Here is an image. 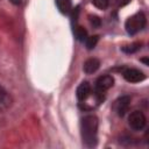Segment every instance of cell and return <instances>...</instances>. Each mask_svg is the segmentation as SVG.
Segmentation results:
<instances>
[{
    "label": "cell",
    "mask_w": 149,
    "mask_h": 149,
    "mask_svg": "<svg viewBox=\"0 0 149 149\" xmlns=\"http://www.w3.org/2000/svg\"><path fill=\"white\" fill-rule=\"evenodd\" d=\"M98 126L99 121L95 115H86L80 123L81 139L86 147L92 148L98 142Z\"/></svg>",
    "instance_id": "obj_1"
},
{
    "label": "cell",
    "mask_w": 149,
    "mask_h": 149,
    "mask_svg": "<svg viewBox=\"0 0 149 149\" xmlns=\"http://www.w3.org/2000/svg\"><path fill=\"white\" fill-rule=\"evenodd\" d=\"M146 23H147L146 15L142 12H139V13L132 15L126 21L125 27H126V30L129 35H135L146 27Z\"/></svg>",
    "instance_id": "obj_2"
},
{
    "label": "cell",
    "mask_w": 149,
    "mask_h": 149,
    "mask_svg": "<svg viewBox=\"0 0 149 149\" xmlns=\"http://www.w3.org/2000/svg\"><path fill=\"white\" fill-rule=\"evenodd\" d=\"M128 125L134 130H142L147 125V119L143 112L133 111L128 116Z\"/></svg>",
    "instance_id": "obj_3"
},
{
    "label": "cell",
    "mask_w": 149,
    "mask_h": 149,
    "mask_svg": "<svg viewBox=\"0 0 149 149\" xmlns=\"http://www.w3.org/2000/svg\"><path fill=\"white\" fill-rule=\"evenodd\" d=\"M114 84V79L112 76L105 74L100 76L95 81V93L99 98H101V94L105 93L107 90H109Z\"/></svg>",
    "instance_id": "obj_4"
},
{
    "label": "cell",
    "mask_w": 149,
    "mask_h": 149,
    "mask_svg": "<svg viewBox=\"0 0 149 149\" xmlns=\"http://www.w3.org/2000/svg\"><path fill=\"white\" fill-rule=\"evenodd\" d=\"M122 74H123V78L129 83H140V81L144 80V78H146V76L142 71H140L137 69H133V68L126 69Z\"/></svg>",
    "instance_id": "obj_5"
},
{
    "label": "cell",
    "mask_w": 149,
    "mask_h": 149,
    "mask_svg": "<svg viewBox=\"0 0 149 149\" xmlns=\"http://www.w3.org/2000/svg\"><path fill=\"white\" fill-rule=\"evenodd\" d=\"M130 105V97L129 95H122L115 101V112L119 116H125L128 112Z\"/></svg>",
    "instance_id": "obj_6"
},
{
    "label": "cell",
    "mask_w": 149,
    "mask_h": 149,
    "mask_svg": "<svg viewBox=\"0 0 149 149\" xmlns=\"http://www.w3.org/2000/svg\"><path fill=\"white\" fill-rule=\"evenodd\" d=\"M13 104L12 95L0 85V113L7 111Z\"/></svg>",
    "instance_id": "obj_7"
},
{
    "label": "cell",
    "mask_w": 149,
    "mask_h": 149,
    "mask_svg": "<svg viewBox=\"0 0 149 149\" xmlns=\"http://www.w3.org/2000/svg\"><path fill=\"white\" fill-rule=\"evenodd\" d=\"M91 93V85L87 81H83L78 87H77V98L80 101H85Z\"/></svg>",
    "instance_id": "obj_8"
},
{
    "label": "cell",
    "mask_w": 149,
    "mask_h": 149,
    "mask_svg": "<svg viewBox=\"0 0 149 149\" xmlns=\"http://www.w3.org/2000/svg\"><path fill=\"white\" fill-rule=\"evenodd\" d=\"M100 66V61L97 59V58H88L85 63H84V71L87 73V74H91V73H94Z\"/></svg>",
    "instance_id": "obj_9"
},
{
    "label": "cell",
    "mask_w": 149,
    "mask_h": 149,
    "mask_svg": "<svg viewBox=\"0 0 149 149\" xmlns=\"http://www.w3.org/2000/svg\"><path fill=\"white\" fill-rule=\"evenodd\" d=\"M56 6L63 14H69L72 9V1L71 0H56Z\"/></svg>",
    "instance_id": "obj_10"
},
{
    "label": "cell",
    "mask_w": 149,
    "mask_h": 149,
    "mask_svg": "<svg viewBox=\"0 0 149 149\" xmlns=\"http://www.w3.org/2000/svg\"><path fill=\"white\" fill-rule=\"evenodd\" d=\"M74 35H76L77 40L80 41V42H84L87 38V31L81 26H76L74 27Z\"/></svg>",
    "instance_id": "obj_11"
},
{
    "label": "cell",
    "mask_w": 149,
    "mask_h": 149,
    "mask_svg": "<svg viewBox=\"0 0 149 149\" xmlns=\"http://www.w3.org/2000/svg\"><path fill=\"white\" fill-rule=\"evenodd\" d=\"M140 49H141V43H132V44H128V45L122 47V51L123 52H127V54L136 52Z\"/></svg>",
    "instance_id": "obj_12"
},
{
    "label": "cell",
    "mask_w": 149,
    "mask_h": 149,
    "mask_svg": "<svg viewBox=\"0 0 149 149\" xmlns=\"http://www.w3.org/2000/svg\"><path fill=\"white\" fill-rule=\"evenodd\" d=\"M98 40H99V37H98L97 35L87 37V38L85 40V44H86V48H87L88 50H92V49H93V48L97 45V43H98Z\"/></svg>",
    "instance_id": "obj_13"
},
{
    "label": "cell",
    "mask_w": 149,
    "mask_h": 149,
    "mask_svg": "<svg viewBox=\"0 0 149 149\" xmlns=\"http://www.w3.org/2000/svg\"><path fill=\"white\" fill-rule=\"evenodd\" d=\"M92 2L99 9H106L109 5V0H92Z\"/></svg>",
    "instance_id": "obj_14"
},
{
    "label": "cell",
    "mask_w": 149,
    "mask_h": 149,
    "mask_svg": "<svg viewBox=\"0 0 149 149\" xmlns=\"http://www.w3.org/2000/svg\"><path fill=\"white\" fill-rule=\"evenodd\" d=\"M78 14H79V7H76L74 9H71V19L72 21H77L78 19Z\"/></svg>",
    "instance_id": "obj_15"
},
{
    "label": "cell",
    "mask_w": 149,
    "mask_h": 149,
    "mask_svg": "<svg viewBox=\"0 0 149 149\" xmlns=\"http://www.w3.org/2000/svg\"><path fill=\"white\" fill-rule=\"evenodd\" d=\"M90 22L94 27H99L100 26V19L98 16H90Z\"/></svg>",
    "instance_id": "obj_16"
},
{
    "label": "cell",
    "mask_w": 149,
    "mask_h": 149,
    "mask_svg": "<svg viewBox=\"0 0 149 149\" xmlns=\"http://www.w3.org/2000/svg\"><path fill=\"white\" fill-rule=\"evenodd\" d=\"M115 1H116V3L119 6H125V5H127V3L130 2V0H115Z\"/></svg>",
    "instance_id": "obj_17"
},
{
    "label": "cell",
    "mask_w": 149,
    "mask_h": 149,
    "mask_svg": "<svg viewBox=\"0 0 149 149\" xmlns=\"http://www.w3.org/2000/svg\"><path fill=\"white\" fill-rule=\"evenodd\" d=\"M12 3H14V5H16V6H21L23 2H24V0H9Z\"/></svg>",
    "instance_id": "obj_18"
}]
</instances>
